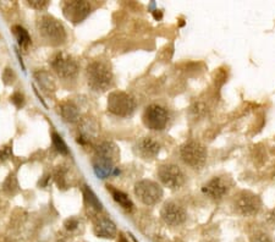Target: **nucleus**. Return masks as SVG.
<instances>
[{
    "mask_svg": "<svg viewBox=\"0 0 275 242\" xmlns=\"http://www.w3.org/2000/svg\"><path fill=\"white\" fill-rule=\"evenodd\" d=\"M97 133V127H96L93 121H86L82 124L81 129H78V136H77V143L86 146L90 142V139L96 136Z\"/></svg>",
    "mask_w": 275,
    "mask_h": 242,
    "instance_id": "f3484780",
    "label": "nucleus"
},
{
    "mask_svg": "<svg viewBox=\"0 0 275 242\" xmlns=\"http://www.w3.org/2000/svg\"><path fill=\"white\" fill-rule=\"evenodd\" d=\"M93 231H95V235L97 237L101 238H114L118 235L116 225L107 217L96 218Z\"/></svg>",
    "mask_w": 275,
    "mask_h": 242,
    "instance_id": "2eb2a0df",
    "label": "nucleus"
},
{
    "mask_svg": "<svg viewBox=\"0 0 275 242\" xmlns=\"http://www.w3.org/2000/svg\"><path fill=\"white\" fill-rule=\"evenodd\" d=\"M13 33L15 36L17 43L21 46L22 49H27L31 44V36L28 33L26 28H23L22 26L15 25L13 27Z\"/></svg>",
    "mask_w": 275,
    "mask_h": 242,
    "instance_id": "412c9836",
    "label": "nucleus"
},
{
    "mask_svg": "<svg viewBox=\"0 0 275 242\" xmlns=\"http://www.w3.org/2000/svg\"><path fill=\"white\" fill-rule=\"evenodd\" d=\"M160 217L166 225L180 226L187 219V213L184 207L175 202H166L160 211Z\"/></svg>",
    "mask_w": 275,
    "mask_h": 242,
    "instance_id": "ddd939ff",
    "label": "nucleus"
},
{
    "mask_svg": "<svg viewBox=\"0 0 275 242\" xmlns=\"http://www.w3.org/2000/svg\"><path fill=\"white\" fill-rule=\"evenodd\" d=\"M87 83L95 92H104L113 84L114 76L112 70L103 61H92L86 69Z\"/></svg>",
    "mask_w": 275,
    "mask_h": 242,
    "instance_id": "7ed1b4c3",
    "label": "nucleus"
},
{
    "mask_svg": "<svg viewBox=\"0 0 275 242\" xmlns=\"http://www.w3.org/2000/svg\"><path fill=\"white\" fill-rule=\"evenodd\" d=\"M108 191L112 193L113 200L115 201V202L118 203V205L121 207L124 211L132 212L133 202L131 201V198L128 197L126 193H125V192L120 191V189H118V188H114L113 186H108Z\"/></svg>",
    "mask_w": 275,
    "mask_h": 242,
    "instance_id": "6ab92c4d",
    "label": "nucleus"
},
{
    "mask_svg": "<svg viewBox=\"0 0 275 242\" xmlns=\"http://www.w3.org/2000/svg\"><path fill=\"white\" fill-rule=\"evenodd\" d=\"M250 242H274L273 238L263 231H257L250 237Z\"/></svg>",
    "mask_w": 275,
    "mask_h": 242,
    "instance_id": "393cba45",
    "label": "nucleus"
},
{
    "mask_svg": "<svg viewBox=\"0 0 275 242\" xmlns=\"http://www.w3.org/2000/svg\"><path fill=\"white\" fill-rule=\"evenodd\" d=\"M52 143L53 147L55 148V151H57L58 153L64 154V156L69 154V148H67L65 141H64L63 137H61L59 133L57 132L52 133Z\"/></svg>",
    "mask_w": 275,
    "mask_h": 242,
    "instance_id": "4be33fe9",
    "label": "nucleus"
},
{
    "mask_svg": "<svg viewBox=\"0 0 275 242\" xmlns=\"http://www.w3.org/2000/svg\"><path fill=\"white\" fill-rule=\"evenodd\" d=\"M37 31L43 40L53 46L64 44L67 39V33L63 23L49 15H44L37 20Z\"/></svg>",
    "mask_w": 275,
    "mask_h": 242,
    "instance_id": "f03ea898",
    "label": "nucleus"
},
{
    "mask_svg": "<svg viewBox=\"0 0 275 242\" xmlns=\"http://www.w3.org/2000/svg\"><path fill=\"white\" fill-rule=\"evenodd\" d=\"M60 114L63 119L70 124L80 121V110L72 102H65L60 106Z\"/></svg>",
    "mask_w": 275,
    "mask_h": 242,
    "instance_id": "a211bd4d",
    "label": "nucleus"
},
{
    "mask_svg": "<svg viewBox=\"0 0 275 242\" xmlns=\"http://www.w3.org/2000/svg\"><path fill=\"white\" fill-rule=\"evenodd\" d=\"M16 80V75L14 72L13 69L7 68L3 72V81H4L5 84H13Z\"/></svg>",
    "mask_w": 275,
    "mask_h": 242,
    "instance_id": "bb28decb",
    "label": "nucleus"
},
{
    "mask_svg": "<svg viewBox=\"0 0 275 242\" xmlns=\"http://www.w3.org/2000/svg\"><path fill=\"white\" fill-rule=\"evenodd\" d=\"M230 183L229 180L221 176H215L206 182L202 187V192L213 201H220L229 193Z\"/></svg>",
    "mask_w": 275,
    "mask_h": 242,
    "instance_id": "f8f14e48",
    "label": "nucleus"
},
{
    "mask_svg": "<svg viewBox=\"0 0 275 242\" xmlns=\"http://www.w3.org/2000/svg\"><path fill=\"white\" fill-rule=\"evenodd\" d=\"M11 156V150L10 147H4L0 150V160L8 159Z\"/></svg>",
    "mask_w": 275,
    "mask_h": 242,
    "instance_id": "c85d7f7f",
    "label": "nucleus"
},
{
    "mask_svg": "<svg viewBox=\"0 0 275 242\" xmlns=\"http://www.w3.org/2000/svg\"><path fill=\"white\" fill-rule=\"evenodd\" d=\"M234 211L242 217H254L258 214L262 201L257 195L250 191H241L236 195L233 201Z\"/></svg>",
    "mask_w": 275,
    "mask_h": 242,
    "instance_id": "1a4fd4ad",
    "label": "nucleus"
},
{
    "mask_svg": "<svg viewBox=\"0 0 275 242\" xmlns=\"http://www.w3.org/2000/svg\"><path fill=\"white\" fill-rule=\"evenodd\" d=\"M134 152L142 159H154L159 154L160 144L152 137H142L134 144Z\"/></svg>",
    "mask_w": 275,
    "mask_h": 242,
    "instance_id": "4468645a",
    "label": "nucleus"
},
{
    "mask_svg": "<svg viewBox=\"0 0 275 242\" xmlns=\"http://www.w3.org/2000/svg\"><path fill=\"white\" fill-rule=\"evenodd\" d=\"M143 124L151 131H163L169 121V115L165 108L159 104H151L143 113Z\"/></svg>",
    "mask_w": 275,
    "mask_h": 242,
    "instance_id": "9d476101",
    "label": "nucleus"
},
{
    "mask_svg": "<svg viewBox=\"0 0 275 242\" xmlns=\"http://www.w3.org/2000/svg\"><path fill=\"white\" fill-rule=\"evenodd\" d=\"M34 78H36V81L39 84L40 88L43 89V91L47 93H51L55 91V82L54 80H53L52 75L49 74L48 71H44V70H39V71H37L36 74H34Z\"/></svg>",
    "mask_w": 275,
    "mask_h": 242,
    "instance_id": "aec40b11",
    "label": "nucleus"
},
{
    "mask_svg": "<svg viewBox=\"0 0 275 242\" xmlns=\"http://www.w3.org/2000/svg\"><path fill=\"white\" fill-rule=\"evenodd\" d=\"M4 191L10 195L16 193L19 191V182H17L16 177L14 175H10L7 179V181L4 182Z\"/></svg>",
    "mask_w": 275,
    "mask_h": 242,
    "instance_id": "5701e85b",
    "label": "nucleus"
},
{
    "mask_svg": "<svg viewBox=\"0 0 275 242\" xmlns=\"http://www.w3.org/2000/svg\"><path fill=\"white\" fill-rule=\"evenodd\" d=\"M134 195L145 206H156L162 201L164 192L162 186L152 180H141L134 185Z\"/></svg>",
    "mask_w": 275,
    "mask_h": 242,
    "instance_id": "0eeeda50",
    "label": "nucleus"
},
{
    "mask_svg": "<svg viewBox=\"0 0 275 242\" xmlns=\"http://www.w3.org/2000/svg\"><path fill=\"white\" fill-rule=\"evenodd\" d=\"M180 157L187 167L195 169V170H200L206 165L208 153L201 142L189 141L181 146Z\"/></svg>",
    "mask_w": 275,
    "mask_h": 242,
    "instance_id": "39448f33",
    "label": "nucleus"
},
{
    "mask_svg": "<svg viewBox=\"0 0 275 242\" xmlns=\"http://www.w3.org/2000/svg\"><path fill=\"white\" fill-rule=\"evenodd\" d=\"M158 179L171 191H178L186 182L185 173L178 165L168 163L158 168Z\"/></svg>",
    "mask_w": 275,
    "mask_h": 242,
    "instance_id": "6e6552de",
    "label": "nucleus"
},
{
    "mask_svg": "<svg viewBox=\"0 0 275 242\" xmlns=\"http://www.w3.org/2000/svg\"><path fill=\"white\" fill-rule=\"evenodd\" d=\"M78 224H80L78 219H76V218H69V219H66L65 223H64V226H65L67 231H74V230L78 227Z\"/></svg>",
    "mask_w": 275,
    "mask_h": 242,
    "instance_id": "cd10ccee",
    "label": "nucleus"
},
{
    "mask_svg": "<svg viewBox=\"0 0 275 242\" xmlns=\"http://www.w3.org/2000/svg\"><path fill=\"white\" fill-rule=\"evenodd\" d=\"M92 7L88 2H65L63 4V14L69 21L75 25L81 23L89 16Z\"/></svg>",
    "mask_w": 275,
    "mask_h": 242,
    "instance_id": "9b49d317",
    "label": "nucleus"
},
{
    "mask_svg": "<svg viewBox=\"0 0 275 242\" xmlns=\"http://www.w3.org/2000/svg\"><path fill=\"white\" fill-rule=\"evenodd\" d=\"M27 4L37 11H45L49 5H51V3L47 2V0H30Z\"/></svg>",
    "mask_w": 275,
    "mask_h": 242,
    "instance_id": "b1692460",
    "label": "nucleus"
},
{
    "mask_svg": "<svg viewBox=\"0 0 275 242\" xmlns=\"http://www.w3.org/2000/svg\"><path fill=\"white\" fill-rule=\"evenodd\" d=\"M120 241L119 242H128L127 240H126V237H125V236L124 235H121V234H120Z\"/></svg>",
    "mask_w": 275,
    "mask_h": 242,
    "instance_id": "c756f323",
    "label": "nucleus"
},
{
    "mask_svg": "<svg viewBox=\"0 0 275 242\" xmlns=\"http://www.w3.org/2000/svg\"><path fill=\"white\" fill-rule=\"evenodd\" d=\"M49 64L58 77L63 78V80H72L77 76L78 70H80L77 61L64 52H59L53 55L52 59L49 60Z\"/></svg>",
    "mask_w": 275,
    "mask_h": 242,
    "instance_id": "423d86ee",
    "label": "nucleus"
},
{
    "mask_svg": "<svg viewBox=\"0 0 275 242\" xmlns=\"http://www.w3.org/2000/svg\"><path fill=\"white\" fill-rule=\"evenodd\" d=\"M10 102L14 104L16 108H22L23 106H25V95H23V93L21 92H15L13 95L10 97Z\"/></svg>",
    "mask_w": 275,
    "mask_h": 242,
    "instance_id": "a878e982",
    "label": "nucleus"
},
{
    "mask_svg": "<svg viewBox=\"0 0 275 242\" xmlns=\"http://www.w3.org/2000/svg\"><path fill=\"white\" fill-rule=\"evenodd\" d=\"M137 102L126 92L114 91L108 97V112L119 118H128L134 113Z\"/></svg>",
    "mask_w": 275,
    "mask_h": 242,
    "instance_id": "20e7f679",
    "label": "nucleus"
},
{
    "mask_svg": "<svg viewBox=\"0 0 275 242\" xmlns=\"http://www.w3.org/2000/svg\"><path fill=\"white\" fill-rule=\"evenodd\" d=\"M119 156V148L114 142H101L96 147L95 157H93V168H95L96 174L102 179L109 176L114 169V164L118 162Z\"/></svg>",
    "mask_w": 275,
    "mask_h": 242,
    "instance_id": "f257e3e1",
    "label": "nucleus"
},
{
    "mask_svg": "<svg viewBox=\"0 0 275 242\" xmlns=\"http://www.w3.org/2000/svg\"><path fill=\"white\" fill-rule=\"evenodd\" d=\"M83 197H84V202H86L87 209H89L90 213L93 214V217H95V219L96 218H98L99 213L103 211V206H102V203L99 202V200L95 195V192H93L88 186H84Z\"/></svg>",
    "mask_w": 275,
    "mask_h": 242,
    "instance_id": "dca6fc26",
    "label": "nucleus"
}]
</instances>
